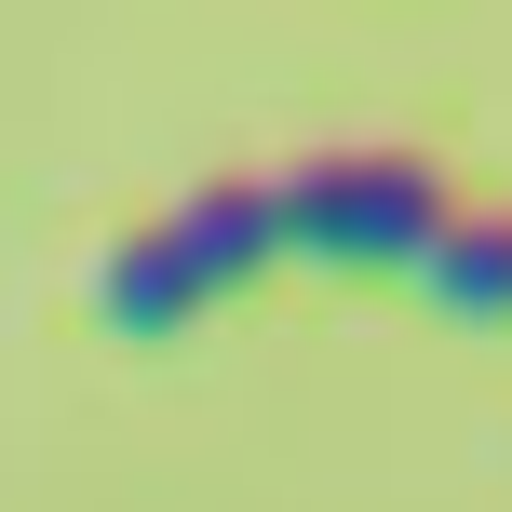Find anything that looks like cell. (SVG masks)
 I'll return each instance as SVG.
<instances>
[{
    "mask_svg": "<svg viewBox=\"0 0 512 512\" xmlns=\"http://www.w3.org/2000/svg\"><path fill=\"white\" fill-rule=\"evenodd\" d=\"M418 297L432 310H459V324H512V216H486V203H459L432 230V256H418Z\"/></svg>",
    "mask_w": 512,
    "mask_h": 512,
    "instance_id": "obj_3",
    "label": "cell"
},
{
    "mask_svg": "<svg viewBox=\"0 0 512 512\" xmlns=\"http://www.w3.org/2000/svg\"><path fill=\"white\" fill-rule=\"evenodd\" d=\"M283 230H270V176H203L189 203H162L149 230H122L81 270V297H95V324L108 337H162V324H189V310H216L243 270H270Z\"/></svg>",
    "mask_w": 512,
    "mask_h": 512,
    "instance_id": "obj_1",
    "label": "cell"
},
{
    "mask_svg": "<svg viewBox=\"0 0 512 512\" xmlns=\"http://www.w3.org/2000/svg\"><path fill=\"white\" fill-rule=\"evenodd\" d=\"M445 176L432 162H405V149H310V162H283L270 176V230L283 256H324V270H418L445 230Z\"/></svg>",
    "mask_w": 512,
    "mask_h": 512,
    "instance_id": "obj_2",
    "label": "cell"
}]
</instances>
